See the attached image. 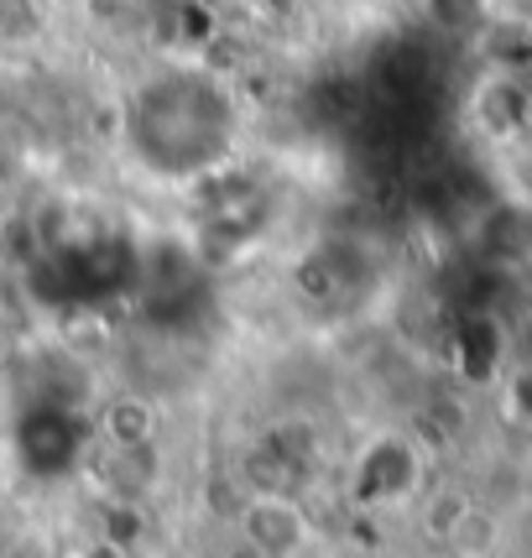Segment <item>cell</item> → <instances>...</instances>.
<instances>
[{
    "label": "cell",
    "instance_id": "cell-4",
    "mask_svg": "<svg viewBox=\"0 0 532 558\" xmlns=\"http://www.w3.org/2000/svg\"><path fill=\"white\" fill-rule=\"evenodd\" d=\"M501 413H507L511 428L532 434V355L507 365V376H501Z\"/></svg>",
    "mask_w": 532,
    "mask_h": 558
},
{
    "label": "cell",
    "instance_id": "cell-2",
    "mask_svg": "<svg viewBox=\"0 0 532 558\" xmlns=\"http://www.w3.org/2000/svg\"><path fill=\"white\" fill-rule=\"evenodd\" d=\"M423 486V449L402 428H382L350 460V496L361 507H402Z\"/></svg>",
    "mask_w": 532,
    "mask_h": 558
},
{
    "label": "cell",
    "instance_id": "cell-3",
    "mask_svg": "<svg viewBox=\"0 0 532 558\" xmlns=\"http://www.w3.org/2000/svg\"><path fill=\"white\" fill-rule=\"evenodd\" d=\"M309 511L298 496L282 490H256L241 511V543L251 548V558H298L309 548Z\"/></svg>",
    "mask_w": 532,
    "mask_h": 558
},
{
    "label": "cell",
    "instance_id": "cell-5",
    "mask_svg": "<svg viewBox=\"0 0 532 558\" xmlns=\"http://www.w3.org/2000/svg\"><path fill=\"white\" fill-rule=\"evenodd\" d=\"M485 11H491V22L532 32V0H485Z\"/></svg>",
    "mask_w": 532,
    "mask_h": 558
},
{
    "label": "cell",
    "instance_id": "cell-6",
    "mask_svg": "<svg viewBox=\"0 0 532 558\" xmlns=\"http://www.w3.org/2000/svg\"><path fill=\"white\" fill-rule=\"evenodd\" d=\"M11 355H16V340H11V329H5V324H0V365L11 361Z\"/></svg>",
    "mask_w": 532,
    "mask_h": 558
},
{
    "label": "cell",
    "instance_id": "cell-1",
    "mask_svg": "<svg viewBox=\"0 0 532 558\" xmlns=\"http://www.w3.org/2000/svg\"><path fill=\"white\" fill-rule=\"evenodd\" d=\"M235 142V105L209 73L152 78L131 99V151L157 178H198Z\"/></svg>",
    "mask_w": 532,
    "mask_h": 558
}]
</instances>
